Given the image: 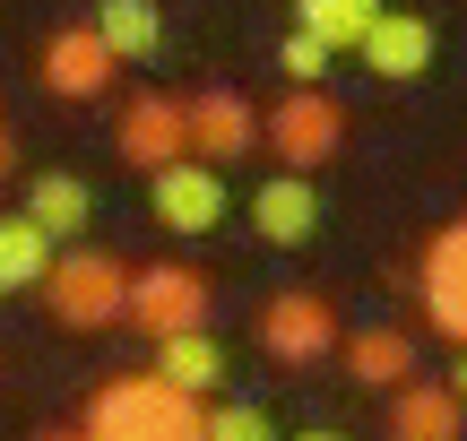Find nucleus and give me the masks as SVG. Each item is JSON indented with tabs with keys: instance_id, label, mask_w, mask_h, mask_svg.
I'll return each instance as SVG.
<instances>
[{
	"instance_id": "obj_1",
	"label": "nucleus",
	"mask_w": 467,
	"mask_h": 441,
	"mask_svg": "<svg viewBox=\"0 0 467 441\" xmlns=\"http://www.w3.org/2000/svg\"><path fill=\"white\" fill-rule=\"evenodd\" d=\"M200 415H208V398L173 390V381L113 373V381H96V398H87L78 441H200Z\"/></svg>"
},
{
	"instance_id": "obj_2",
	"label": "nucleus",
	"mask_w": 467,
	"mask_h": 441,
	"mask_svg": "<svg viewBox=\"0 0 467 441\" xmlns=\"http://www.w3.org/2000/svg\"><path fill=\"white\" fill-rule=\"evenodd\" d=\"M121 303H130V269H121L113 251H52V269H44V312L69 329V338L121 329Z\"/></svg>"
},
{
	"instance_id": "obj_3",
	"label": "nucleus",
	"mask_w": 467,
	"mask_h": 441,
	"mask_svg": "<svg viewBox=\"0 0 467 441\" xmlns=\"http://www.w3.org/2000/svg\"><path fill=\"white\" fill-rule=\"evenodd\" d=\"M260 138L277 148V173H320L347 138V113L329 87H285L277 104H260Z\"/></svg>"
},
{
	"instance_id": "obj_4",
	"label": "nucleus",
	"mask_w": 467,
	"mask_h": 441,
	"mask_svg": "<svg viewBox=\"0 0 467 441\" xmlns=\"http://www.w3.org/2000/svg\"><path fill=\"white\" fill-rule=\"evenodd\" d=\"M148 208H156L165 234L200 242V234H217V225H225V173L200 165V156H173V165L148 173Z\"/></svg>"
},
{
	"instance_id": "obj_5",
	"label": "nucleus",
	"mask_w": 467,
	"mask_h": 441,
	"mask_svg": "<svg viewBox=\"0 0 467 441\" xmlns=\"http://www.w3.org/2000/svg\"><path fill=\"white\" fill-rule=\"evenodd\" d=\"M121 321H139L148 338L208 329V277L182 269V260H148V269H130V303H121Z\"/></svg>"
},
{
	"instance_id": "obj_6",
	"label": "nucleus",
	"mask_w": 467,
	"mask_h": 441,
	"mask_svg": "<svg viewBox=\"0 0 467 441\" xmlns=\"http://www.w3.org/2000/svg\"><path fill=\"white\" fill-rule=\"evenodd\" d=\"M182 148L200 156V165H234V156H251L260 148V104L251 96H234V87H208V96H191L182 104Z\"/></svg>"
},
{
	"instance_id": "obj_7",
	"label": "nucleus",
	"mask_w": 467,
	"mask_h": 441,
	"mask_svg": "<svg viewBox=\"0 0 467 441\" xmlns=\"http://www.w3.org/2000/svg\"><path fill=\"white\" fill-rule=\"evenodd\" d=\"M260 346H268L277 364H320V355H337V312H329V294H303V286L268 294V303H260Z\"/></svg>"
},
{
	"instance_id": "obj_8",
	"label": "nucleus",
	"mask_w": 467,
	"mask_h": 441,
	"mask_svg": "<svg viewBox=\"0 0 467 441\" xmlns=\"http://www.w3.org/2000/svg\"><path fill=\"white\" fill-rule=\"evenodd\" d=\"M416 294H424V321H433L451 346H467V225H441V234L424 242Z\"/></svg>"
},
{
	"instance_id": "obj_9",
	"label": "nucleus",
	"mask_w": 467,
	"mask_h": 441,
	"mask_svg": "<svg viewBox=\"0 0 467 441\" xmlns=\"http://www.w3.org/2000/svg\"><path fill=\"white\" fill-rule=\"evenodd\" d=\"M113 69H121V61L96 44V26H87V17H78V26H52V35H44V87H52V96L96 104L104 87H113Z\"/></svg>"
},
{
	"instance_id": "obj_10",
	"label": "nucleus",
	"mask_w": 467,
	"mask_h": 441,
	"mask_svg": "<svg viewBox=\"0 0 467 441\" xmlns=\"http://www.w3.org/2000/svg\"><path fill=\"white\" fill-rule=\"evenodd\" d=\"M113 148H121V165H139V173L191 156L182 148V96H130V104H121V121H113Z\"/></svg>"
},
{
	"instance_id": "obj_11",
	"label": "nucleus",
	"mask_w": 467,
	"mask_h": 441,
	"mask_svg": "<svg viewBox=\"0 0 467 441\" xmlns=\"http://www.w3.org/2000/svg\"><path fill=\"white\" fill-rule=\"evenodd\" d=\"M355 52H364L372 78H424V69H433V26H424L416 9H381L355 35Z\"/></svg>"
},
{
	"instance_id": "obj_12",
	"label": "nucleus",
	"mask_w": 467,
	"mask_h": 441,
	"mask_svg": "<svg viewBox=\"0 0 467 441\" xmlns=\"http://www.w3.org/2000/svg\"><path fill=\"white\" fill-rule=\"evenodd\" d=\"M251 225H260V242H277V251H295V242L320 234V190L312 173H277V182L251 190Z\"/></svg>"
},
{
	"instance_id": "obj_13",
	"label": "nucleus",
	"mask_w": 467,
	"mask_h": 441,
	"mask_svg": "<svg viewBox=\"0 0 467 441\" xmlns=\"http://www.w3.org/2000/svg\"><path fill=\"white\" fill-rule=\"evenodd\" d=\"M467 433V407L451 398V381H399L389 390V441H459Z\"/></svg>"
},
{
	"instance_id": "obj_14",
	"label": "nucleus",
	"mask_w": 467,
	"mask_h": 441,
	"mask_svg": "<svg viewBox=\"0 0 467 441\" xmlns=\"http://www.w3.org/2000/svg\"><path fill=\"white\" fill-rule=\"evenodd\" d=\"M337 364H347L364 390H399V381H416V338L407 329H337Z\"/></svg>"
},
{
	"instance_id": "obj_15",
	"label": "nucleus",
	"mask_w": 467,
	"mask_h": 441,
	"mask_svg": "<svg viewBox=\"0 0 467 441\" xmlns=\"http://www.w3.org/2000/svg\"><path fill=\"white\" fill-rule=\"evenodd\" d=\"M17 217H26L44 242H78V234H87V217H96V190H87L78 173H35Z\"/></svg>"
},
{
	"instance_id": "obj_16",
	"label": "nucleus",
	"mask_w": 467,
	"mask_h": 441,
	"mask_svg": "<svg viewBox=\"0 0 467 441\" xmlns=\"http://www.w3.org/2000/svg\"><path fill=\"white\" fill-rule=\"evenodd\" d=\"M96 44L113 52V61H156L165 52V9L156 0H96Z\"/></svg>"
},
{
	"instance_id": "obj_17",
	"label": "nucleus",
	"mask_w": 467,
	"mask_h": 441,
	"mask_svg": "<svg viewBox=\"0 0 467 441\" xmlns=\"http://www.w3.org/2000/svg\"><path fill=\"white\" fill-rule=\"evenodd\" d=\"M156 381H173V390H191V398H208L225 381V346L208 338V329H173V338H156V364H148Z\"/></svg>"
},
{
	"instance_id": "obj_18",
	"label": "nucleus",
	"mask_w": 467,
	"mask_h": 441,
	"mask_svg": "<svg viewBox=\"0 0 467 441\" xmlns=\"http://www.w3.org/2000/svg\"><path fill=\"white\" fill-rule=\"evenodd\" d=\"M52 251H61V242H44L26 217H0V294H26V286H44Z\"/></svg>"
},
{
	"instance_id": "obj_19",
	"label": "nucleus",
	"mask_w": 467,
	"mask_h": 441,
	"mask_svg": "<svg viewBox=\"0 0 467 441\" xmlns=\"http://www.w3.org/2000/svg\"><path fill=\"white\" fill-rule=\"evenodd\" d=\"M372 17H381V0H295V26H303V35H320L329 52H347L355 35L372 26Z\"/></svg>"
},
{
	"instance_id": "obj_20",
	"label": "nucleus",
	"mask_w": 467,
	"mask_h": 441,
	"mask_svg": "<svg viewBox=\"0 0 467 441\" xmlns=\"http://www.w3.org/2000/svg\"><path fill=\"white\" fill-rule=\"evenodd\" d=\"M200 441H277V425H268V407L234 398V407H208L200 415Z\"/></svg>"
},
{
	"instance_id": "obj_21",
	"label": "nucleus",
	"mask_w": 467,
	"mask_h": 441,
	"mask_svg": "<svg viewBox=\"0 0 467 441\" xmlns=\"http://www.w3.org/2000/svg\"><path fill=\"white\" fill-rule=\"evenodd\" d=\"M329 61H337V52L329 44H320V35H285V44H277V69H285V78H295V87H320V78H329Z\"/></svg>"
},
{
	"instance_id": "obj_22",
	"label": "nucleus",
	"mask_w": 467,
	"mask_h": 441,
	"mask_svg": "<svg viewBox=\"0 0 467 441\" xmlns=\"http://www.w3.org/2000/svg\"><path fill=\"white\" fill-rule=\"evenodd\" d=\"M0 182H17V130L0 121Z\"/></svg>"
},
{
	"instance_id": "obj_23",
	"label": "nucleus",
	"mask_w": 467,
	"mask_h": 441,
	"mask_svg": "<svg viewBox=\"0 0 467 441\" xmlns=\"http://www.w3.org/2000/svg\"><path fill=\"white\" fill-rule=\"evenodd\" d=\"M451 398L467 407V346H459V364H451Z\"/></svg>"
},
{
	"instance_id": "obj_24",
	"label": "nucleus",
	"mask_w": 467,
	"mask_h": 441,
	"mask_svg": "<svg viewBox=\"0 0 467 441\" xmlns=\"http://www.w3.org/2000/svg\"><path fill=\"white\" fill-rule=\"evenodd\" d=\"M295 441H347V433H329V425H312V433H295Z\"/></svg>"
},
{
	"instance_id": "obj_25",
	"label": "nucleus",
	"mask_w": 467,
	"mask_h": 441,
	"mask_svg": "<svg viewBox=\"0 0 467 441\" xmlns=\"http://www.w3.org/2000/svg\"><path fill=\"white\" fill-rule=\"evenodd\" d=\"M35 441H78V433H35Z\"/></svg>"
}]
</instances>
